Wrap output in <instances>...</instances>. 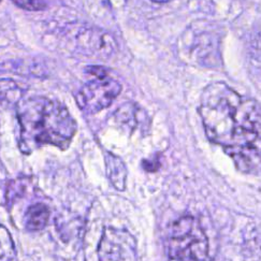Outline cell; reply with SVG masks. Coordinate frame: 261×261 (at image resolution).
I'll return each instance as SVG.
<instances>
[{
    "instance_id": "obj_1",
    "label": "cell",
    "mask_w": 261,
    "mask_h": 261,
    "mask_svg": "<svg viewBox=\"0 0 261 261\" xmlns=\"http://www.w3.org/2000/svg\"><path fill=\"white\" fill-rule=\"evenodd\" d=\"M206 137L244 173H261V109L223 82L207 85L199 107Z\"/></svg>"
},
{
    "instance_id": "obj_2",
    "label": "cell",
    "mask_w": 261,
    "mask_h": 261,
    "mask_svg": "<svg viewBox=\"0 0 261 261\" xmlns=\"http://www.w3.org/2000/svg\"><path fill=\"white\" fill-rule=\"evenodd\" d=\"M19 148L26 155L45 145L66 149L76 133V122L64 103L46 97L22 99L16 106Z\"/></svg>"
},
{
    "instance_id": "obj_3",
    "label": "cell",
    "mask_w": 261,
    "mask_h": 261,
    "mask_svg": "<svg viewBox=\"0 0 261 261\" xmlns=\"http://www.w3.org/2000/svg\"><path fill=\"white\" fill-rule=\"evenodd\" d=\"M168 261H208L207 238L194 217L179 218L169 239Z\"/></svg>"
},
{
    "instance_id": "obj_4",
    "label": "cell",
    "mask_w": 261,
    "mask_h": 261,
    "mask_svg": "<svg viewBox=\"0 0 261 261\" xmlns=\"http://www.w3.org/2000/svg\"><path fill=\"white\" fill-rule=\"evenodd\" d=\"M122 92V85L105 71L95 75L75 96L79 108L86 114H96L109 108Z\"/></svg>"
},
{
    "instance_id": "obj_5",
    "label": "cell",
    "mask_w": 261,
    "mask_h": 261,
    "mask_svg": "<svg viewBox=\"0 0 261 261\" xmlns=\"http://www.w3.org/2000/svg\"><path fill=\"white\" fill-rule=\"evenodd\" d=\"M97 252L98 261H138L136 239L126 229L105 228Z\"/></svg>"
},
{
    "instance_id": "obj_6",
    "label": "cell",
    "mask_w": 261,
    "mask_h": 261,
    "mask_svg": "<svg viewBox=\"0 0 261 261\" xmlns=\"http://www.w3.org/2000/svg\"><path fill=\"white\" fill-rule=\"evenodd\" d=\"M106 170L112 185L118 190H124L126 187L127 169L123 160L112 153H107Z\"/></svg>"
},
{
    "instance_id": "obj_7",
    "label": "cell",
    "mask_w": 261,
    "mask_h": 261,
    "mask_svg": "<svg viewBox=\"0 0 261 261\" xmlns=\"http://www.w3.org/2000/svg\"><path fill=\"white\" fill-rule=\"evenodd\" d=\"M49 210L44 203H36L29 206L25 214V226L30 231H38L43 229L49 218Z\"/></svg>"
},
{
    "instance_id": "obj_8",
    "label": "cell",
    "mask_w": 261,
    "mask_h": 261,
    "mask_svg": "<svg viewBox=\"0 0 261 261\" xmlns=\"http://www.w3.org/2000/svg\"><path fill=\"white\" fill-rule=\"evenodd\" d=\"M22 100V90L12 80H0V107L18 105Z\"/></svg>"
},
{
    "instance_id": "obj_9",
    "label": "cell",
    "mask_w": 261,
    "mask_h": 261,
    "mask_svg": "<svg viewBox=\"0 0 261 261\" xmlns=\"http://www.w3.org/2000/svg\"><path fill=\"white\" fill-rule=\"evenodd\" d=\"M13 240L7 228L0 225V261H11L14 256Z\"/></svg>"
},
{
    "instance_id": "obj_10",
    "label": "cell",
    "mask_w": 261,
    "mask_h": 261,
    "mask_svg": "<svg viewBox=\"0 0 261 261\" xmlns=\"http://www.w3.org/2000/svg\"><path fill=\"white\" fill-rule=\"evenodd\" d=\"M12 3L28 11H40L46 7L44 0H12Z\"/></svg>"
},
{
    "instance_id": "obj_11",
    "label": "cell",
    "mask_w": 261,
    "mask_h": 261,
    "mask_svg": "<svg viewBox=\"0 0 261 261\" xmlns=\"http://www.w3.org/2000/svg\"><path fill=\"white\" fill-rule=\"evenodd\" d=\"M154 3H158V4H165L168 2H171V0H153Z\"/></svg>"
},
{
    "instance_id": "obj_12",
    "label": "cell",
    "mask_w": 261,
    "mask_h": 261,
    "mask_svg": "<svg viewBox=\"0 0 261 261\" xmlns=\"http://www.w3.org/2000/svg\"><path fill=\"white\" fill-rule=\"evenodd\" d=\"M0 2H2V0H0Z\"/></svg>"
}]
</instances>
